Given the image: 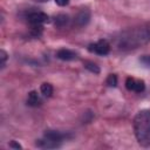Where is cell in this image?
Wrapping results in <instances>:
<instances>
[{
  "instance_id": "2e32d148",
  "label": "cell",
  "mask_w": 150,
  "mask_h": 150,
  "mask_svg": "<svg viewBox=\"0 0 150 150\" xmlns=\"http://www.w3.org/2000/svg\"><path fill=\"white\" fill-rule=\"evenodd\" d=\"M141 62L146 66V67H150V55H144L142 59H141Z\"/></svg>"
},
{
  "instance_id": "3957f363",
  "label": "cell",
  "mask_w": 150,
  "mask_h": 150,
  "mask_svg": "<svg viewBox=\"0 0 150 150\" xmlns=\"http://www.w3.org/2000/svg\"><path fill=\"white\" fill-rule=\"evenodd\" d=\"M88 49L91 53H95L97 55L104 56V55H107L110 52V45H109V42L107 40H98L95 43L89 45Z\"/></svg>"
},
{
  "instance_id": "4fadbf2b",
  "label": "cell",
  "mask_w": 150,
  "mask_h": 150,
  "mask_svg": "<svg viewBox=\"0 0 150 150\" xmlns=\"http://www.w3.org/2000/svg\"><path fill=\"white\" fill-rule=\"evenodd\" d=\"M84 67H86L88 70H90L91 73H94V74H98V73H100V68H98V66H96V64L93 63V62H86Z\"/></svg>"
},
{
  "instance_id": "277c9868",
  "label": "cell",
  "mask_w": 150,
  "mask_h": 150,
  "mask_svg": "<svg viewBox=\"0 0 150 150\" xmlns=\"http://www.w3.org/2000/svg\"><path fill=\"white\" fill-rule=\"evenodd\" d=\"M27 21L32 25V26H41L42 23L48 21V15L45 14L43 12H39V11H33L29 12L26 15Z\"/></svg>"
},
{
  "instance_id": "7c38bea8",
  "label": "cell",
  "mask_w": 150,
  "mask_h": 150,
  "mask_svg": "<svg viewBox=\"0 0 150 150\" xmlns=\"http://www.w3.org/2000/svg\"><path fill=\"white\" fill-rule=\"evenodd\" d=\"M40 91L45 97H50L53 94V86L50 83H42L40 87Z\"/></svg>"
},
{
  "instance_id": "e0dca14e",
  "label": "cell",
  "mask_w": 150,
  "mask_h": 150,
  "mask_svg": "<svg viewBox=\"0 0 150 150\" xmlns=\"http://www.w3.org/2000/svg\"><path fill=\"white\" fill-rule=\"evenodd\" d=\"M55 2H56L59 6L63 7V6H67V5L69 4V0H55Z\"/></svg>"
},
{
  "instance_id": "7a4b0ae2",
  "label": "cell",
  "mask_w": 150,
  "mask_h": 150,
  "mask_svg": "<svg viewBox=\"0 0 150 150\" xmlns=\"http://www.w3.org/2000/svg\"><path fill=\"white\" fill-rule=\"evenodd\" d=\"M134 131L137 142L144 148L150 146V110H141L134 118Z\"/></svg>"
},
{
  "instance_id": "ac0fdd59",
  "label": "cell",
  "mask_w": 150,
  "mask_h": 150,
  "mask_svg": "<svg viewBox=\"0 0 150 150\" xmlns=\"http://www.w3.org/2000/svg\"><path fill=\"white\" fill-rule=\"evenodd\" d=\"M9 146H12V148H16V149H20V148H21V145H20V144H18V143H15L14 141H12V142H11Z\"/></svg>"
},
{
  "instance_id": "52a82bcc",
  "label": "cell",
  "mask_w": 150,
  "mask_h": 150,
  "mask_svg": "<svg viewBox=\"0 0 150 150\" xmlns=\"http://www.w3.org/2000/svg\"><path fill=\"white\" fill-rule=\"evenodd\" d=\"M35 145L40 149H56L61 145V143H57L55 141H52L49 138H46V137H42L40 139L36 141Z\"/></svg>"
},
{
  "instance_id": "d6986e66",
  "label": "cell",
  "mask_w": 150,
  "mask_h": 150,
  "mask_svg": "<svg viewBox=\"0 0 150 150\" xmlns=\"http://www.w3.org/2000/svg\"><path fill=\"white\" fill-rule=\"evenodd\" d=\"M35 1H39V2H45V1H47V0H35Z\"/></svg>"
},
{
  "instance_id": "5bb4252c",
  "label": "cell",
  "mask_w": 150,
  "mask_h": 150,
  "mask_svg": "<svg viewBox=\"0 0 150 150\" xmlns=\"http://www.w3.org/2000/svg\"><path fill=\"white\" fill-rule=\"evenodd\" d=\"M107 84L109 87H116L117 86V76L115 74H110L107 77Z\"/></svg>"
},
{
  "instance_id": "6da1fadb",
  "label": "cell",
  "mask_w": 150,
  "mask_h": 150,
  "mask_svg": "<svg viewBox=\"0 0 150 150\" xmlns=\"http://www.w3.org/2000/svg\"><path fill=\"white\" fill-rule=\"evenodd\" d=\"M150 42V28L149 27H135L123 30L116 38V46L120 50L137 49Z\"/></svg>"
},
{
  "instance_id": "ba28073f",
  "label": "cell",
  "mask_w": 150,
  "mask_h": 150,
  "mask_svg": "<svg viewBox=\"0 0 150 150\" xmlns=\"http://www.w3.org/2000/svg\"><path fill=\"white\" fill-rule=\"evenodd\" d=\"M43 137L49 138L52 141H55L57 143H62L64 138H67V135L59 131V130H46V132L43 134Z\"/></svg>"
},
{
  "instance_id": "9c48e42d",
  "label": "cell",
  "mask_w": 150,
  "mask_h": 150,
  "mask_svg": "<svg viewBox=\"0 0 150 150\" xmlns=\"http://www.w3.org/2000/svg\"><path fill=\"white\" fill-rule=\"evenodd\" d=\"M56 56L60 60H63V61H71V60H75L77 55L73 50H70V49L62 48V49H59L56 52Z\"/></svg>"
},
{
  "instance_id": "9a60e30c",
  "label": "cell",
  "mask_w": 150,
  "mask_h": 150,
  "mask_svg": "<svg viewBox=\"0 0 150 150\" xmlns=\"http://www.w3.org/2000/svg\"><path fill=\"white\" fill-rule=\"evenodd\" d=\"M0 57H1V69H4L6 66V61H7V53L4 49H1L0 52Z\"/></svg>"
},
{
  "instance_id": "5b68a950",
  "label": "cell",
  "mask_w": 150,
  "mask_h": 150,
  "mask_svg": "<svg viewBox=\"0 0 150 150\" xmlns=\"http://www.w3.org/2000/svg\"><path fill=\"white\" fill-rule=\"evenodd\" d=\"M125 87L128 90L135 91V93H142L145 89V83L142 80H137L134 77H128L125 81Z\"/></svg>"
},
{
  "instance_id": "30bf717a",
  "label": "cell",
  "mask_w": 150,
  "mask_h": 150,
  "mask_svg": "<svg viewBox=\"0 0 150 150\" xmlns=\"http://www.w3.org/2000/svg\"><path fill=\"white\" fill-rule=\"evenodd\" d=\"M41 103H42V98L38 94V91L33 90V91H30L28 94V96H27V104L28 105H30V107H38Z\"/></svg>"
},
{
  "instance_id": "8fae6325",
  "label": "cell",
  "mask_w": 150,
  "mask_h": 150,
  "mask_svg": "<svg viewBox=\"0 0 150 150\" xmlns=\"http://www.w3.org/2000/svg\"><path fill=\"white\" fill-rule=\"evenodd\" d=\"M68 22H69V16L67 14H59L54 21L55 26H57V27H64Z\"/></svg>"
},
{
  "instance_id": "8992f818",
  "label": "cell",
  "mask_w": 150,
  "mask_h": 150,
  "mask_svg": "<svg viewBox=\"0 0 150 150\" xmlns=\"http://www.w3.org/2000/svg\"><path fill=\"white\" fill-rule=\"evenodd\" d=\"M90 20V12L88 9H81L74 18V23L79 27L86 26Z\"/></svg>"
}]
</instances>
